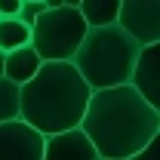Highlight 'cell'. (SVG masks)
<instances>
[{
    "mask_svg": "<svg viewBox=\"0 0 160 160\" xmlns=\"http://www.w3.org/2000/svg\"><path fill=\"white\" fill-rule=\"evenodd\" d=\"M80 126L86 129L102 157L129 160L160 132V111L132 83H120L92 89Z\"/></svg>",
    "mask_w": 160,
    "mask_h": 160,
    "instance_id": "1",
    "label": "cell"
},
{
    "mask_svg": "<svg viewBox=\"0 0 160 160\" xmlns=\"http://www.w3.org/2000/svg\"><path fill=\"white\" fill-rule=\"evenodd\" d=\"M92 86L74 62H43L28 83H22V120L43 136L83 123Z\"/></svg>",
    "mask_w": 160,
    "mask_h": 160,
    "instance_id": "2",
    "label": "cell"
},
{
    "mask_svg": "<svg viewBox=\"0 0 160 160\" xmlns=\"http://www.w3.org/2000/svg\"><path fill=\"white\" fill-rule=\"evenodd\" d=\"M142 43L120 22L114 25H89L86 37L74 52V65L86 77L92 89L105 86H120V83H132V71L139 62Z\"/></svg>",
    "mask_w": 160,
    "mask_h": 160,
    "instance_id": "3",
    "label": "cell"
},
{
    "mask_svg": "<svg viewBox=\"0 0 160 160\" xmlns=\"http://www.w3.org/2000/svg\"><path fill=\"white\" fill-rule=\"evenodd\" d=\"M89 31V22L83 19L80 6H49L34 22V49L43 62H71L74 52Z\"/></svg>",
    "mask_w": 160,
    "mask_h": 160,
    "instance_id": "4",
    "label": "cell"
},
{
    "mask_svg": "<svg viewBox=\"0 0 160 160\" xmlns=\"http://www.w3.org/2000/svg\"><path fill=\"white\" fill-rule=\"evenodd\" d=\"M46 136L34 129L28 120H6L0 123V160H43Z\"/></svg>",
    "mask_w": 160,
    "mask_h": 160,
    "instance_id": "5",
    "label": "cell"
},
{
    "mask_svg": "<svg viewBox=\"0 0 160 160\" xmlns=\"http://www.w3.org/2000/svg\"><path fill=\"white\" fill-rule=\"evenodd\" d=\"M117 22L142 46L157 43L160 40V0H123Z\"/></svg>",
    "mask_w": 160,
    "mask_h": 160,
    "instance_id": "6",
    "label": "cell"
},
{
    "mask_svg": "<svg viewBox=\"0 0 160 160\" xmlns=\"http://www.w3.org/2000/svg\"><path fill=\"white\" fill-rule=\"evenodd\" d=\"M43 160H99V148L92 145L83 126H71L46 136Z\"/></svg>",
    "mask_w": 160,
    "mask_h": 160,
    "instance_id": "7",
    "label": "cell"
},
{
    "mask_svg": "<svg viewBox=\"0 0 160 160\" xmlns=\"http://www.w3.org/2000/svg\"><path fill=\"white\" fill-rule=\"evenodd\" d=\"M132 86L160 111V40L142 46L136 71H132Z\"/></svg>",
    "mask_w": 160,
    "mask_h": 160,
    "instance_id": "8",
    "label": "cell"
},
{
    "mask_svg": "<svg viewBox=\"0 0 160 160\" xmlns=\"http://www.w3.org/2000/svg\"><path fill=\"white\" fill-rule=\"evenodd\" d=\"M40 65H43V56L34 49V43H25L19 49L6 52V71H3V77L16 80V83H28L40 71Z\"/></svg>",
    "mask_w": 160,
    "mask_h": 160,
    "instance_id": "9",
    "label": "cell"
},
{
    "mask_svg": "<svg viewBox=\"0 0 160 160\" xmlns=\"http://www.w3.org/2000/svg\"><path fill=\"white\" fill-rule=\"evenodd\" d=\"M34 37V28L28 22H22L19 16H0V49L3 52H12L25 43H31Z\"/></svg>",
    "mask_w": 160,
    "mask_h": 160,
    "instance_id": "10",
    "label": "cell"
},
{
    "mask_svg": "<svg viewBox=\"0 0 160 160\" xmlns=\"http://www.w3.org/2000/svg\"><path fill=\"white\" fill-rule=\"evenodd\" d=\"M123 0H80V12L89 25H114Z\"/></svg>",
    "mask_w": 160,
    "mask_h": 160,
    "instance_id": "11",
    "label": "cell"
},
{
    "mask_svg": "<svg viewBox=\"0 0 160 160\" xmlns=\"http://www.w3.org/2000/svg\"><path fill=\"white\" fill-rule=\"evenodd\" d=\"M22 117V83L0 77V123Z\"/></svg>",
    "mask_w": 160,
    "mask_h": 160,
    "instance_id": "12",
    "label": "cell"
},
{
    "mask_svg": "<svg viewBox=\"0 0 160 160\" xmlns=\"http://www.w3.org/2000/svg\"><path fill=\"white\" fill-rule=\"evenodd\" d=\"M43 9H49L43 0H25V3H22V9H19V19L28 22V25L34 28V22L40 19V12H43Z\"/></svg>",
    "mask_w": 160,
    "mask_h": 160,
    "instance_id": "13",
    "label": "cell"
},
{
    "mask_svg": "<svg viewBox=\"0 0 160 160\" xmlns=\"http://www.w3.org/2000/svg\"><path fill=\"white\" fill-rule=\"evenodd\" d=\"M129 160H160V132H157V136H154L151 142H148L142 151H136V154H132Z\"/></svg>",
    "mask_w": 160,
    "mask_h": 160,
    "instance_id": "14",
    "label": "cell"
},
{
    "mask_svg": "<svg viewBox=\"0 0 160 160\" xmlns=\"http://www.w3.org/2000/svg\"><path fill=\"white\" fill-rule=\"evenodd\" d=\"M25 0H0V16H19Z\"/></svg>",
    "mask_w": 160,
    "mask_h": 160,
    "instance_id": "15",
    "label": "cell"
},
{
    "mask_svg": "<svg viewBox=\"0 0 160 160\" xmlns=\"http://www.w3.org/2000/svg\"><path fill=\"white\" fill-rule=\"evenodd\" d=\"M3 71H6V52L0 49V77H3Z\"/></svg>",
    "mask_w": 160,
    "mask_h": 160,
    "instance_id": "16",
    "label": "cell"
},
{
    "mask_svg": "<svg viewBox=\"0 0 160 160\" xmlns=\"http://www.w3.org/2000/svg\"><path fill=\"white\" fill-rule=\"evenodd\" d=\"M46 6H65V0H43Z\"/></svg>",
    "mask_w": 160,
    "mask_h": 160,
    "instance_id": "17",
    "label": "cell"
},
{
    "mask_svg": "<svg viewBox=\"0 0 160 160\" xmlns=\"http://www.w3.org/2000/svg\"><path fill=\"white\" fill-rule=\"evenodd\" d=\"M65 6H80V0H65Z\"/></svg>",
    "mask_w": 160,
    "mask_h": 160,
    "instance_id": "18",
    "label": "cell"
},
{
    "mask_svg": "<svg viewBox=\"0 0 160 160\" xmlns=\"http://www.w3.org/2000/svg\"><path fill=\"white\" fill-rule=\"evenodd\" d=\"M99 160H117V157H102V154H99Z\"/></svg>",
    "mask_w": 160,
    "mask_h": 160,
    "instance_id": "19",
    "label": "cell"
}]
</instances>
